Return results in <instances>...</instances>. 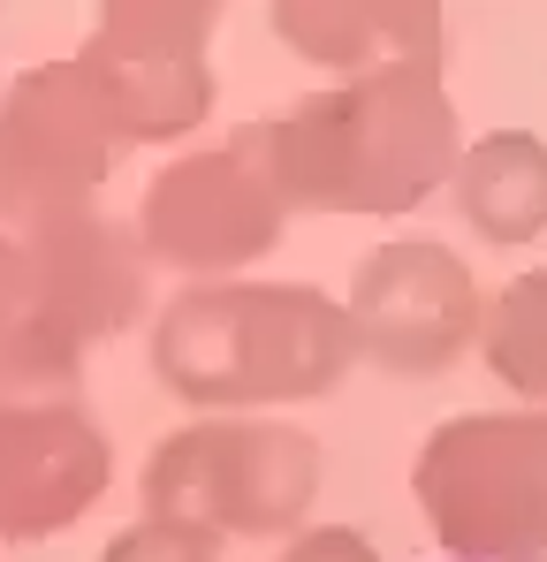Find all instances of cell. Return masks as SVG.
Listing matches in <instances>:
<instances>
[{"instance_id": "obj_16", "label": "cell", "mask_w": 547, "mask_h": 562, "mask_svg": "<svg viewBox=\"0 0 547 562\" xmlns=\"http://www.w3.org/2000/svg\"><path fill=\"white\" fill-rule=\"evenodd\" d=\"M281 562H380V548L365 532H350V525H312V532H297L281 548Z\"/></svg>"}, {"instance_id": "obj_9", "label": "cell", "mask_w": 547, "mask_h": 562, "mask_svg": "<svg viewBox=\"0 0 547 562\" xmlns=\"http://www.w3.org/2000/svg\"><path fill=\"white\" fill-rule=\"evenodd\" d=\"M228 0H99L85 38L91 85L122 114L130 145L190 137L213 114V31Z\"/></svg>"}, {"instance_id": "obj_1", "label": "cell", "mask_w": 547, "mask_h": 562, "mask_svg": "<svg viewBox=\"0 0 547 562\" xmlns=\"http://www.w3.org/2000/svg\"><path fill=\"white\" fill-rule=\"evenodd\" d=\"M267 168L289 213H358L395 221L442 198L464 160L456 99L442 69H372L350 85L304 92L289 114L259 122Z\"/></svg>"}, {"instance_id": "obj_6", "label": "cell", "mask_w": 547, "mask_h": 562, "mask_svg": "<svg viewBox=\"0 0 547 562\" xmlns=\"http://www.w3.org/2000/svg\"><path fill=\"white\" fill-rule=\"evenodd\" d=\"M122 153L130 130L77 54L23 69L0 92V228L31 236L46 221L99 213L91 198L107 190Z\"/></svg>"}, {"instance_id": "obj_3", "label": "cell", "mask_w": 547, "mask_h": 562, "mask_svg": "<svg viewBox=\"0 0 547 562\" xmlns=\"http://www.w3.org/2000/svg\"><path fill=\"white\" fill-rule=\"evenodd\" d=\"M320 441L274 411H221L176 426L145 457V517H176L213 540H281L320 502Z\"/></svg>"}, {"instance_id": "obj_13", "label": "cell", "mask_w": 547, "mask_h": 562, "mask_svg": "<svg viewBox=\"0 0 547 562\" xmlns=\"http://www.w3.org/2000/svg\"><path fill=\"white\" fill-rule=\"evenodd\" d=\"M479 358L517 403L547 411V267H525V274H510L487 296Z\"/></svg>"}, {"instance_id": "obj_10", "label": "cell", "mask_w": 547, "mask_h": 562, "mask_svg": "<svg viewBox=\"0 0 547 562\" xmlns=\"http://www.w3.org/2000/svg\"><path fill=\"white\" fill-rule=\"evenodd\" d=\"M145 244L137 228L77 213V221H46L23 236V274H31V335L46 350L85 358L99 342H114L130 319H145Z\"/></svg>"}, {"instance_id": "obj_7", "label": "cell", "mask_w": 547, "mask_h": 562, "mask_svg": "<svg viewBox=\"0 0 547 562\" xmlns=\"http://www.w3.org/2000/svg\"><path fill=\"white\" fill-rule=\"evenodd\" d=\"M289 228V198L267 168L259 122L228 130L221 145L176 153L145 198H137V244L153 267H176L190 281H228L236 267L267 259Z\"/></svg>"}, {"instance_id": "obj_15", "label": "cell", "mask_w": 547, "mask_h": 562, "mask_svg": "<svg viewBox=\"0 0 547 562\" xmlns=\"http://www.w3.org/2000/svg\"><path fill=\"white\" fill-rule=\"evenodd\" d=\"M99 562H221V540L198 525H176V517H137L130 532L107 540Z\"/></svg>"}, {"instance_id": "obj_14", "label": "cell", "mask_w": 547, "mask_h": 562, "mask_svg": "<svg viewBox=\"0 0 547 562\" xmlns=\"http://www.w3.org/2000/svg\"><path fill=\"white\" fill-rule=\"evenodd\" d=\"M0 358H54V366H85L69 350H46L31 335V274H23V236L0 228Z\"/></svg>"}, {"instance_id": "obj_12", "label": "cell", "mask_w": 547, "mask_h": 562, "mask_svg": "<svg viewBox=\"0 0 547 562\" xmlns=\"http://www.w3.org/2000/svg\"><path fill=\"white\" fill-rule=\"evenodd\" d=\"M456 221L494 244V251H525L547 236V137L533 130H487L464 145L449 176Z\"/></svg>"}, {"instance_id": "obj_11", "label": "cell", "mask_w": 547, "mask_h": 562, "mask_svg": "<svg viewBox=\"0 0 547 562\" xmlns=\"http://www.w3.org/2000/svg\"><path fill=\"white\" fill-rule=\"evenodd\" d=\"M267 31L335 85L372 69H442V0H267Z\"/></svg>"}, {"instance_id": "obj_8", "label": "cell", "mask_w": 547, "mask_h": 562, "mask_svg": "<svg viewBox=\"0 0 547 562\" xmlns=\"http://www.w3.org/2000/svg\"><path fill=\"white\" fill-rule=\"evenodd\" d=\"M343 312H350L358 358L388 380L456 373L464 350H479V327H487L479 274L434 236H395V244L365 251Z\"/></svg>"}, {"instance_id": "obj_5", "label": "cell", "mask_w": 547, "mask_h": 562, "mask_svg": "<svg viewBox=\"0 0 547 562\" xmlns=\"http://www.w3.org/2000/svg\"><path fill=\"white\" fill-rule=\"evenodd\" d=\"M114 479V441L85 395V366L0 358V540L31 548L85 517Z\"/></svg>"}, {"instance_id": "obj_4", "label": "cell", "mask_w": 547, "mask_h": 562, "mask_svg": "<svg viewBox=\"0 0 547 562\" xmlns=\"http://www.w3.org/2000/svg\"><path fill=\"white\" fill-rule=\"evenodd\" d=\"M449 562H547V411H464L442 418L411 464Z\"/></svg>"}, {"instance_id": "obj_2", "label": "cell", "mask_w": 547, "mask_h": 562, "mask_svg": "<svg viewBox=\"0 0 547 562\" xmlns=\"http://www.w3.org/2000/svg\"><path fill=\"white\" fill-rule=\"evenodd\" d=\"M153 380L198 418L221 411H281L335 395L358 342L350 312L312 281H190L153 319Z\"/></svg>"}]
</instances>
